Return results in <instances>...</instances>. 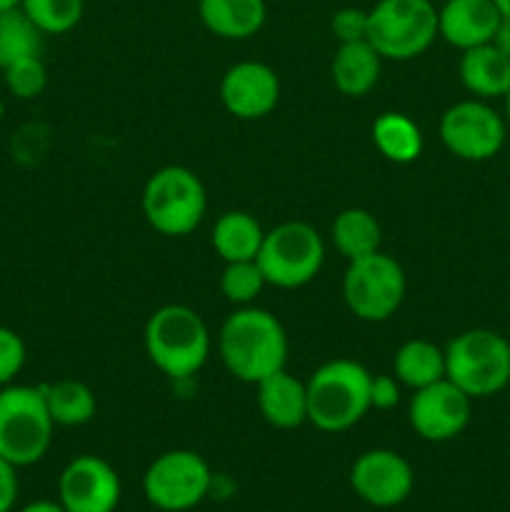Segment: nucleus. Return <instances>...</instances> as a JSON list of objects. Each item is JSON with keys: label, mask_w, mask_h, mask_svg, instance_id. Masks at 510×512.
<instances>
[{"label": "nucleus", "mask_w": 510, "mask_h": 512, "mask_svg": "<svg viewBox=\"0 0 510 512\" xmlns=\"http://www.w3.org/2000/svg\"><path fill=\"white\" fill-rule=\"evenodd\" d=\"M218 355L235 380L255 385L285 368L288 333L270 310L245 305L220 325Z\"/></svg>", "instance_id": "nucleus-1"}, {"label": "nucleus", "mask_w": 510, "mask_h": 512, "mask_svg": "<svg viewBox=\"0 0 510 512\" xmlns=\"http://www.w3.org/2000/svg\"><path fill=\"white\" fill-rule=\"evenodd\" d=\"M148 360L170 380H190L208 363L213 338L198 310L170 303L155 310L143 333Z\"/></svg>", "instance_id": "nucleus-2"}, {"label": "nucleus", "mask_w": 510, "mask_h": 512, "mask_svg": "<svg viewBox=\"0 0 510 512\" xmlns=\"http://www.w3.org/2000/svg\"><path fill=\"white\" fill-rule=\"evenodd\" d=\"M370 373L350 358H335L320 365L308 380V423L323 433H345L368 415Z\"/></svg>", "instance_id": "nucleus-3"}, {"label": "nucleus", "mask_w": 510, "mask_h": 512, "mask_svg": "<svg viewBox=\"0 0 510 512\" xmlns=\"http://www.w3.org/2000/svg\"><path fill=\"white\" fill-rule=\"evenodd\" d=\"M208 193L198 175L185 165L155 170L143 188V215L155 233L185 238L205 218Z\"/></svg>", "instance_id": "nucleus-4"}, {"label": "nucleus", "mask_w": 510, "mask_h": 512, "mask_svg": "<svg viewBox=\"0 0 510 512\" xmlns=\"http://www.w3.org/2000/svg\"><path fill=\"white\" fill-rule=\"evenodd\" d=\"M55 423L40 385L0 388V455L15 468L40 463L53 443Z\"/></svg>", "instance_id": "nucleus-5"}, {"label": "nucleus", "mask_w": 510, "mask_h": 512, "mask_svg": "<svg viewBox=\"0 0 510 512\" xmlns=\"http://www.w3.org/2000/svg\"><path fill=\"white\" fill-rule=\"evenodd\" d=\"M445 378L470 400L500 393L510 383V343L485 328L455 335L445 345Z\"/></svg>", "instance_id": "nucleus-6"}, {"label": "nucleus", "mask_w": 510, "mask_h": 512, "mask_svg": "<svg viewBox=\"0 0 510 512\" xmlns=\"http://www.w3.org/2000/svg\"><path fill=\"white\" fill-rule=\"evenodd\" d=\"M438 38L433 0H378L368 10V43L383 60L420 58Z\"/></svg>", "instance_id": "nucleus-7"}, {"label": "nucleus", "mask_w": 510, "mask_h": 512, "mask_svg": "<svg viewBox=\"0 0 510 512\" xmlns=\"http://www.w3.org/2000/svg\"><path fill=\"white\" fill-rule=\"evenodd\" d=\"M255 263L263 270L265 283L273 288H303L318 278L325 263L323 235L300 220L275 225L273 230H265Z\"/></svg>", "instance_id": "nucleus-8"}, {"label": "nucleus", "mask_w": 510, "mask_h": 512, "mask_svg": "<svg viewBox=\"0 0 510 512\" xmlns=\"http://www.w3.org/2000/svg\"><path fill=\"white\" fill-rule=\"evenodd\" d=\"M408 290L403 265L383 250L348 260L343 275V300L350 313L365 323H383L400 310Z\"/></svg>", "instance_id": "nucleus-9"}, {"label": "nucleus", "mask_w": 510, "mask_h": 512, "mask_svg": "<svg viewBox=\"0 0 510 512\" xmlns=\"http://www.w3.org/2000/svg\"><path fill=\"white\" fill-rule=\"evenodd\" d=\"M210 485V465L195 450H168L158 455L143 475L145 500L163 512L198 508L210 493Z\"/></svg>", "instance_id": "nucleus-10"}, {"label": "nucleus", "mask_w": 510, "mask_h": 512, "mask_svg": "<svg viewBox=\"0 0 510 512\" xmlns=\"http://www.w3.org/2000/svg\"><path fill=\"white\" fill-rule=\"evenodd\" d=\"M438 133L450 155L483 163L505 145V120L483 100H460L440 115Z\"/></svg>", "instance_id": "nucleus-11"}, {"label": "nucleus", "mask_w": 510, "mask_h": 512, "mask_svg": "<svg viewBox=\"0 0 510 512\" xmlns=\"http://www.w3.org/2000/svg\"><path fill=\"white\" fill-rule=\"evenodd\" d=\"M470 405L473 400L458 385L443 378L428 388L413 390L408 403V423L418 438L428 443H445L458 438L468 428Z\"/></svg>", "instance_id": "nucleus-12"}, {"label": "nucleus", "mask_w": 510, "mask_h": 512, "mask_svg": "<svg viewBox=\"0 0 510 512\" xmlns=\"http://www.w3.org/2000/svg\"><path fill=\"white\" fill-rule=\"evenodd\" d=\"M120 495V475L98 455H78L60 473L58 503L68 512H115Z\"/></svg>", "instance_id": "nucleus-13"}, {"label": "nucleus", "mask_w": 510, "mask_h": 512, "mask_svg": "<svg viewBox=\"0 0 510 512\" xmlns=\"http://www.w3.org/2000/svg\"><path fill=\"white\" fill-rule=\"evenodd\" d=\"M415 473L395 450L375 448L360 455L350 468V488L363 503L375 508H395L413 493Z\"/></svg>", "instance_id": "nucleus-14"}, {"label": "nucleus", "mask_w": 510, "mask_h": 512, "mask_svg": "<svg viewBox=\"0 0 510 512\" xmlns=\"http://www.w3.org/2000/svg\"><path fill=\"white\" fill-rule=\"evenodd\" d=\"M220 103L233 118L260 120L275 110L280 100V78L268 63L243 60L230 65L220 78Z\"/></svg>", "instance_id": "nucleus-15"}, {"label": "nucleus", "mask_w": 510, "mask_h": 512, "mask_svg": "<svg viewBox=\"0 0 510 512\" xmlns=\"http://www.w3.org/2000/svg\"><path fill=\"white\" fill-rule=\"evenodd\" d=\"M500 15L493 0H445L438 8V38L458 50L493 43Z\"/></svg>", "instance_id": "nucleus-16"}, {"label": "nucleus", "mask_w": 510, "mask_h": 512, "mask_svg": "<svg viewBox=\"0 0 510 512\" xmlns=\"http://www.w3.org/2000/svg\"><path fill=\"white\" fill-rule=\"evenodd\" d=\"M255 403L265 423L278 430H295L308 423V390L303 380L285 368L255 383Z\"/></svg>", "instance_id": "nucleus-17"}, {"label": "nucleus", "mask_w": 510, "mask_h": 512, "mask_svg": "<svg viewBox=\"0 0 510 512\" xmlns=\"http://www.w3.org/2000/svg\"><path fill=\"white\" fill-rule=\"evenodd\" d=\"M205 30L223 40H248L263 30L268 18L265 0H198Z\"/></svg>", "instance_id": "nucleus-18"}, {"label": "nucleus", "mask_w": 510, "mask_h": 512, "mask_svg": "<svg viewBox=\"0 0 510 512\" xmlns=\"http://www.w3.org/2000/svg\"><path fill=\"white\" fill-rule=\"evenodd\" d=\"M383 58L368 40L358 43H340L330 63L333 85L345 98H365L378 85Z\"/></svg>", "instance_id": "nucleus-19"}, {"label": "nucleus", "mask_w": 510, "mask_h": 512, "mask_svg": "<svg viewBox=\"0 0 510 512\" xmlns=\"http://www.w3.org/2000/svg\"><path fill=\"white\" fill-rule=\"evenodd\" d=\"M460 83L478 98H505L510 90V58L493 43L463 50L458 65Z\"/></svg>", "instance_id": "nucleus-20"}, {"label": "nucleus", "mask_w": 510, "mask_h": 512, "mask_svg": "<svg viewBox=\"0 0 510 512\" xmlns=\"http://www.w3.org/2000/svg\"><path fill=\"white\" fill-rule=\"evenodd\" d=\"M265 230L258 220L245 210H228L220 215L213 225V243L215 253L223 263H238V260H255L263 245Z\"/></svg>", "instance_id": "nucleus-21"}, {"label": "nucleus", "mask_w": 510, "mask_h": 512, "mask_svg": "<svg viewBox=\"0 0 510 512\" xmlns=\"http://www.w3.org/2000/svg\"><path fill=\"white\" fill-rule=\"evenodd\" d=\"M370 138H373L378 153L395 165L415 163L423 153V130H420V125L410 115L395 113V110L380 113L373 120Z\"/></svg>", "instance_id": "nucleus-22"}, {"label": "nucleus", "mask_w": 510, "mask_h": 512, "mask_svg": "<svg viewBox=\"0 0 510 512\" xmlns=\"http://www.w3.org/2000/svg\"><path fill=\"white\" fill-rule=\"evenodd\" d=\"M393 375L408 390L428 388L445 378V350L423 338H413L395 350Z\"/></svg>", "instance_id": "nucleus-23"}, {"label": "nucleus", "mask_w": 510, "mask_h": 512, "mask_svg": "<svg viewBox=\"0 0 510 512\" xmlns=\"http://www.w3.org/2000/svg\"><path fill=\"white\" fill-rule=\"evenodd\" d=\"M43 390L45 405L53 418L55 428H80V425L90 423L98 413V400L90 385L80 383V380L63 378L55 383L40 385Z\"/></svg>", "instance_id": "nucleus-24"}, {"label": "nucleus", "mask_w": 510, "mask_h": 512, "mask_svg": "<svg viewBox=\"0 0 510 512\" xmlns=\"http://www.w3.org/2000/svg\"><path fill=\"white\" fill-rule=\"evenodd\" d=\"M330 238L345 260H355L380 250L383 230H380V223L370 210L345 208L335 215Z\"/></svg>", "instance_id": "nucleus-25"}, {"label": "nucleus", "mask_w": 510, "mask_h": 512, "mask_svg": "<svg viewBox=\"0 0 510 512\" xmlns=\"http://www.w3.org/2000/svg\"><path fill=\"white\" fill-rule=\"evenodd\" d=\"M40 48L43 33L35 28L23 8L0 10V70L30 55H40Z\"/></svg>", "instance_id": "nucleus-26"}, {"label": "nucleus", "mask_w": 510, "mask_h": 512, "mask_svg": "<svg viewBox=\"0 0 510 512\" xmlns=\"http://www.w3.org/2000/svg\"><path fill=\"white\" fill-rule=\"evenodd\" d=\"M20 8L43 35H65L83 20L85 0H20Z\"/></svg>", "instance_id": "nucleus-27"}, {"label": "nucleus", "mask_w": 510, "mask_h": 512, "mask_svg": "<svg viewBox=\"0 0 510 512\" xmlns=\"http://www.w3.org/2000/svg\"><path fill=\"white\" fill-rule=\"evenodd\" d=\"M268 288L265 275L255 260H238V263H225L223 273H220V293L225 300L238 308L253 305L263 290Z\"/></svg>", "instance_id": "nucleus-28"}, {"label": "nucleus", "mask_w": 510, "mask_h": 512, "mask_svg": "<svg viewBox=\"0 0 510 512\" xmlns=\"http://www.w3.org/2000/svg\"><path fill=\"white\" fill-rule=\"evenodd\" d=\"M3 73L10 95H15L20 100L38 98L45 90V85H48V70H45L40 55H30V58L18 60V63L8 65Z\"/></svg>", "instance_id": "nucleus-29"}, {"label": "nucleus", "mask_w": 510, "mask_h": 512, "mask_svg": "<svg viewBox=\"0 0 510 512\" xmlns=\"http://www.w3.org/2000/svg\"><path fill=\"white\" fill-rule=\"evenodd\" d=\"M25 358H28V350H25L23 338L15 330L0 325V388L18 378L20 370L25 368Z\"/></svg>", "instance_id": "nucleus-30"}, {"label": "nucleus", "mask_w": 510, "mask_h": 512, "mask_svg": "<svg viewBox=\"0 0 510 512\" xmlns=\"http://www.w3.org/2000/svg\"><path fill=\"white\" fill-rule=\"evenodd\" d=\"M330 33L338 43H358L368 40V10L363 8H340L330 18Z\"/></svg>", "instance_id": "nucleus-31"}, {"label": "nucleus", "mask_w": 510, "mask_h": 512, "mask_svg": "<svg viewBox=\"0 0 510 512\" xmlns=\"http://www.w3.org/2000/svg\"><path fill=\"white\" fill-rule=\"evenodd\" d=\"M400 388L395 375H373L370 378V410H393L400 403Z\"/></svg>", "instance_id": "nucleus-32"}, {"label": "nucleus", "mask_w": 510, "mask_h": 512, "mask_svg": "<svg viewBox=\"0 0 510 512\" xmlns=\"http://www.w3.org/2000/svg\"><path fill=\"white\" fill-rule=\"evenodd\" d=\"M15 470L18 468L0 455V512H10L18 500V473Z\"/></svg>", "instance_id": "nucleus-33"}, {"label": "nucleus", "mask_w": 510, "mask_h": 512, "mask_svg": "<svg viewBox=\"0 0 510 512\" xmlns=\"http://www.w3.org/2000/svg\"><path fill=\"white\" fill-rule=\"evenodd\" d=\"M493 45L500 50V53L508 55V58H510V18L500 20L498 30H495Z\"/></svg>", "instance_id": "nucleus-34"}, {"label": "nucleus", "mask_w": 510, "mask_h": 512, "mask_svg": "<svg viewBox=\"0 0 510 512\" xmlns=\"http://www.w3.org/2000/svg\"><path fill=\"white\" fill-rule=\"evenodd\" d=\"M20 512H68L60 503H53V500H35V503H28Z\"/></svg>", "instance_id": "nucleus-35"}, {"label": "nucleus", "mask_w": 510, "mask_h": 512, "mask_svg": "<svg viewBox=\"0 0 510 512\" xmlns=\"http://www.w3.org/2000/svg\"><path fill=\"white\" fill-rule=\"evenodd\" d=\"M493 3L498 5V10L503 18H510V0H493Z\"/></svg>", "instance_id": "nucleus-36"}, {"label": "nucleus", "mask_w": 510, "mask_h": 512, "mask_svg": "<svg viewBox=\"0 0 510 512\" xmlns=\"http://www.w3.org/2000/svg\"><path fill=\"white\" fill-rule=\"evenodd\" d=\"M10 8H20V0H0V10H10Z\"/></svg>", "instance_id": "nucleus-37"}, {"label": "nucleus", "mask_w": 510, "mask_h": 512, "mask_svg": "<svg viewBox=\"0 0 510 512\" xmlns=\"http://www.w3.org/2000/svg\"><path fill=\"white\" fill-rule=\"evenodd\" d=\"M505 118H508V125H510V90L508 95H505Z\"/></svg>", "instance_id": "nucleus-38"}, {"label": "nucleus", "mask_w": 510, "mask_h": 512, "mask_svg": "<svg viewBox=\"0 0 510 512\" xmlns=\"http://www.w3.org/2000/svg\"><path fill=\"white\" fill-rule=\"evenodd\" d=\"M3 113H5V108H3V103H0V118H3Z\"/></svg>", "instance_id": "nucleus-39"}]
</instances>
